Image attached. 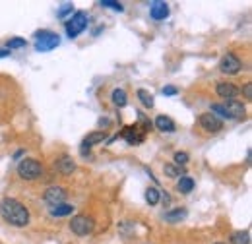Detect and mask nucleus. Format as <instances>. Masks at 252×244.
<instances>
[{"label": "nucleus", "instance_id": "nucleus-11", "mask_svg": "<svg viewBox=\"0 0 252 244\" xmlns=\"http://www.w3.org/2000/svg\"><path fill=\"white\" fill-rule=\"evenodd\" d=\"M55 167H57V171H59L61 175L66 177V175H72V173L76 171V161H74L70 155H63V157L57 159Z\"/></svg>", "mask_w": 252, "mask_h": 244}, {"label": "nucleus", "instance_id": "nucleus-25", "mask_svg": "<svg viewBox=\"0 0 252 244\" xmlns=\"http://www.w3.org/2000/svg\"><path fill=\"white\" fill-rule=\"evenodd\" d=\"M173 161H175L179 167H185V165H189L190 155L187 152H177L175 153V157H173Z\"/></svg>", "mask_w": 252, "mask_h": 244}, {"label": "nucleus", "instance_id": "nucleus-22", "mask_svg": "<svg viewBox=\"0 0 252 244\" xmlns=\"http://www.w3.org/2000/svg\"><path fill=\"white\" fill-rule=\"evenodd\" d=\"M146 202L150 204V206H158L159 204V190L158 188H148L146 190Z\"/></svg>", "mask_w": 252, "mask_h": 244}, {"label": "nucleus", "instance_id": "nucleus-31", "mask_svg": "<svg viewBox=\"0 0 252 244\" xmlns=\"http://www.w3.org/2000/svg\"><path fill=\"white\" fill-rule=\"evenodd\" d=\"M4 57H10V51L8 49H0V59H4Z\"/></svg>", "mask_w": 252, "mask_h": 244}, {"label": "nucleus", "instance_id": "nucleus-4", "mask_svg": "<svg viewBox=\"0 0 252 244\" xmlns=\"http://www.w3.org/2000/svg\"><path fill=\"white\" fill-rule=\"evenodd\" d=\"M94 229H95V221L94 217H90V215H84V214L74 215L72 221H70V231L74 235H78V237H88Z\"/></svg>", "mask_w": 252, "mask_h": 244}, {"label": "nucleus", "instance_id": "nucleus-19", "mask_svg": "<svg viewBox=\"0 0 252 244\" xmlns=\"http://www.w3.org/2000/svg\"><path fill=\"white\" fill-rule=\"evenodd\" d=\"M231 244H251V233L249 231H235L231 235Z\"/></svg>", "mask_w": 252, "mask_h": 244}, {"label": "nucleus", "instance_id": "nucleus-12", "mask_svg": "<svg viewBox=\"0 0 252 244\" xmlns=\"http://www.w3.org/2000/svg\"><path fill=\"white\" fill-rule=\"evenodd\" d=\"M216 92H218L220 97H223V99L227 101V99H235V97L239 95V88H237L233 82H218Z\"/></svg>", "mask_w": 252, "mask_h": 244}, {"label": "nucleus", "instance_id": "nucleus-17", "mask_svg": "<svg viewBox=\"0 0 252 244\" xmlns=\"http://www.w3.org/2000/svg\"><path fill=\"white\" fill-rule=\"evenodd\" d=\"M111 99H113V105H115V107H119V109L126 107V103H128V95H126V92H125V90H121V88L113 90V93H111Z\"/></svg>", "mask_w": 252, "mask_h": 244}, {"label": "nucleus", "instance_id": "nucleus-5", "mask_svg": "<svg viewBox=\"0 0 252 244\" xmlns=\"http://www.w3.org/2000/svg\"><path fill=\"white\" fill-rule=\"evenodd\" d=\"M64 28H66V35H68L70 39H76L82 31L88 28V14H86V12H76V14L64 24Z\"/></svg>", "mask_w": 252, "mask_h": 244}, {"label": "nucleus", "instance_id": "nucleus-16", "mask_svg": "<svg viewBox=\"0 0 252 244\" xmlns=\"http://www.w3.org/2000/svg\"><path fill=\"white\" fill-rule=\"evenodd\" d=\"M49 212H51V215H53V217H66V215L74 214V206L64 202V204H59V206H53Z\"/></svg>", "mask_w": 252, "mask_h": 244}, {"label": "nucleus", "instance_id": "nucleus-33", "mask_svg": "<svg viewBox=\"0 0 252 244\" xmlns=\"http://www.w3.org/2000/svg\"><path fill=\"white\" fill-rule=\"evenodd\" d=\"M146 244H152V243H146Z\"/></svg>", "mask_w": 252, "mask_h": 244}, {"label": "nucleus", "instance_id": "nucleus-15", "mask_svg": "<svg viewBox=\"0 0 252 244\" xmlns=\"http://www.w3.org/2000/svg\"><path fill=\"white\" fill-rule=\"evenodd\" d=\"M187 214H189V212H187L185 208H173V210L165 212L163 217H165L167 223H181V221L187 217Z\"/></svg>", "mask_w": 252, "mask_h": 244}, {"label": "nucleus", "instance_id": "nucleus-32", "mask_svg": "<svg viewBox=\"0 0 252 244\" xmlns=\"http://www.w3.org/2000/svg\"><path fill=\"white\" fill-rule=\"evenodd\" d=\"M216 244H225V243H216Z\"/></svg>", "mask_w": 252, "mask_h": 244}, {"label": "nucleus", "instance_id": "nucleus-29", "mask_svg": "<svg viewBox=\"0 0 252 244\" xmlns=\"http://www.w3.org/2000/svg\"><path fill=\"white\" fill-rule=\"evenodd\" d=\"M243 95H245V99L247 101H252V84H245V88H243Z\"/></svg>", "mask_w": 252, "mask_h": 244}, {"label": "nucleus", "instance_id": "nucleus-26", "mask_svg": "<svg viewBox=\"0 0 252 244\" xmlns=\"http://www.w3.org/2000/svg\"><path fill=\"white\" fill-rule=\"evenodd\" d=\"M99 4H101V6H107V8H113V10H117V12H125V6H123L121 2H117V0H101Z\"/></svg>", "mask_w": 252, "mask_h": 244}, {"label": "nucleus", "instance_id": "nucleus-21", "mask_svg": "<svg viewBox=\"0 0 252 244\" xmlns=\"http://www.w3.org/2000/svg\"><path fill=\"white\" fill-rule=\"evenodd\" d=\"M138 99H140V103L146 107V109H154V95L148 92V90H138Z\"/></svg>", "mask_w": 252, "mask_h": 244}, {"label": "nucleus", "instance_id": "nucleus-6", "mask_svg": "<svg viewBox=\"0 0 252 244\" xmlns=\"http://www.w3.org/2000/svg\"><path fill=\"white\" fill-rule=\"evenodd\" d=\"M220 70L223 74H227V76H235V74H239V72L243 70V62H241V59H239L237 55L227 53V55L221 59Z\"/></svg>", "mask_w": 252, "mask_h": 244}, {"label": "nucleus", "instance_id": "nucleus-24", "mask_svg": "<svg viewBox=\"0 0 252 244\" xmlns=\"http://www.w3.org/2000/svg\"><path fill=\"white\" fill-rule=\"evenodd\" d=\"M210 113H212V115H216L220 121H221V119H231V117H229V113L225 111V107H223V105H220V103H214Z\"/></svg>", "mask_w": 252, "mask_h": 244}, {"label": "nucleus", "instance_id": "nucleus-10", "mask_svg": "<svg viewBox=\"0 0 252 244\" xmlns=\"http://www.w3.org/2000/svg\"><path fill=\"white\" fill-rule=\"evenodd\" d=\"M105 138H107L105 130H95V132H92V134H88V136L84 138V142H82V155H84L86 150L90 152V148H92V146H97V144L105 142Z\"/></svg>", "mask_w": 252, "mask_h": 244}, {"label": "nucleus", "instance_id": "nucleus-20", "mask_svg": "<svg viewBox=\"0 0 252 244\" xmlns=\"http://www.w3.org/2000/svg\"><path fill=\"white\" fill-rule=\"evenodd\" d=\"M177 190H179L181 194H190V192L194 190V181H192V177H181V181L177 184Z\"/></svg>", "mask_w": 252, "mask_h": 244}, {"label": "nucleus", "instance_id": "nucleus-27", "mask_svg": "<svg viewBox=\"0 0 252 244\" xmlns=\"http://www.w3.org/2000/svg\"><path fill=\"white\" fill-rule=\"evenodd\" d=\"M163 171H165V175H167L169 179H177V177L181 175V171H179L175 165H165V167H163Z\"/></svg>", "mask_w": 252, "mask_h": 244}, {"label": "nucleus", "instance_id": "nucleus-7", "mask_svg": "<svg viewBox=\"0 0 252 244\" xmlns=\"http://www.w3.org/2000/svg\"><path fill=\"white\" fill-rule=\"evenodd\" d=\"M66 196H68L66 188H63V186H49V188L45 190V194H43V200L53 208V206L64 204V202H66Z\"/></svg>", "mask_w": 252, "mask_h": 244}, {"label": "nucleus", "instance_id": "nucleus-13", "mask_svg": "<svg viewBox=\"0 0 252 244\" xmlns=\"http://www.w3.org/2000/svg\"><path fill=\"white\" fill-rule=\"evenodd\" d=\"M150 16L159 22V20H165L169 16V4L167 2H154L152 8H150Z\"/></svg>", "mask_w": 252, "mask_h": 244}, {"label": "nucleus", "instance_id": "nucleus-28", "mask_svg": "<svg viewBox=\"0 0 252 244\" xmlns=\"http://www.w3.org/2000/svg\"><path fill=\"white\" fill-rule=\"evenodd\" d=\"M70 12H72V4H70V2H66V4L61 6V10H59V18H66Z\"/></svg>", "mask_w": 252, "mask_h": 244}, {"label": "nucleus", "instance_id": "nucleus-1", "mask_svg": "<svg viewBox=\"0 0 252 244\" xmlns=\"http://www.w3.org/2000/svg\"><path fill=\"white\" fill-rule=\"evenodd\" d=\"M0 217L12 227L30 225V210L16 198H2V202H0Z\"/></svg>", "mask_w": 252, "mask_h": 244}, {"label": "nucleus", "instance_id": "nucleus-9", "mask_svg": "<svg viewBox=\"0 0 252 244\" xmlns=\"http://www.w3.org/2000/svg\"><path fill=\"white\" fill-rule=\"evenodd\" d=\"M223 107H225V111L229 113V117H231V119H243V117L247 115L245 105H243L241 101H237V99H227Z\"/></svg>", "mask_w": 252, "mask_h": 244}, {"label": "nucleus", "instance_id": "nucleus-2", "mask_svg": "<svg viewBox=\"0 0 252 244\" xmlns=\"http://www.w3.org/2000/svg\"><path fill=\"white\" fill-rule=\"evenodd\" d=\"M43 175V165L37 161V159H32V157H24L20 163H18V177L22 181H37L39 177Z\"/></svg>", "mask_w": 252, "mask_h": 244}, {"label": "nucleus", "instance_id": "nucleus-14", "mask_svg": "<svg viewBox=\"0 0 252 244\" xmlns=\"http://www.w3.org/2000/svg\"><path fill=\"white\" fill-rule=\"evenodd\" d=\"M156 128L161 130V132L171 134V132H175V130H177V124H175L173 119H169V117H165V115H159L158 119H156Z\"/></svg>", "mask_w": 252, "mask_h": 244}, {"label": "nucleus", "instance_id": "nucleus-18", "mask_svg": "<svg viewBox=\"0 0 252 244\" xmlns=\"http://www.w3.org/2000/svg\"><path fill=\"white\" fill-rule=\"evenodd\" d=\"M136 130H138V126H128L125 128V132H123V136H125V140L130 144V146H134V144H140L142 140H144V136H138L136 134Z\"/></svg>", "mask_w": 252, "mask_h": 244}, {"label": "nucleus", "instance_id": "nucleus-3", "mask_svg": "<svg viewBox=\"0 0 252 244\" xmlns=\"http://www.w3.org/2000/svg\"><path fill=\"white\" fill-rule=\"evenodd\" d=\"M61 45V37L53 31H37L35 33V49L39 53H45V51H53Z\"/></svg>", "mask_w": 252, "mask_h": 244}, {"label": "nucleus", "instance_id": "nucleus-23", "mask_svg": "<svg viewBox=\"0 0 252 244\" xmlns=\"http://www.w3.org/2000/svg\"><path fill=\"white\" fill-rule=\"evenodd\" d=\"M26 45H28V41H26L24 37H14V39L8 41L6 49H8V51H12V49H24Z\"/></svg>", "mask_w": 252, "mask_h": 244}, {"label": "nucleus", "instance_id": "nucleus-30", "mask_svg": "<svg viewBox=\"0 0 252 244\" xmlns=\"http://www.w3.org/2000/svg\"><path fill=\"white\" fill-rule=\"evenodd\" d=\"M177 93H179V90L175 86H165L163 88V95H177Z\"/></svg>", "mask_w": 252, "mask_h": 244}, {"label": "nucleus", "instance_id": "nucleus-8", "mask_svg": "<svg viewBox=\"0 0 252 244\" xmlns=\"http://www.w3.org/2000/svg\"><path fill=\"white\" fill-rule=\"evenodd\" d=\"M200 126H202V130H206V132H210V134H218L220 130H223V121H220L216 115H212V113H202L200 115Z\"/></svg>", "mask_w": 252, "mask_h": 244}]
</instances>
